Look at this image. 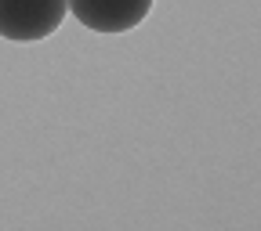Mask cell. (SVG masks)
Instances as JSON below:
<instances>
[{
	"label": "cell",
	"instance_id": "6da1fadb",
	"mask_svg": "<svg viewBox=\"0 0 261 231\" xmlns=\"http://www.w3.org/2000/svg\"><path fill=\"white\" fill-rule=\"evenodd\" d=\"M69 0H0V37L15 44H37L62 29Z\"/></svg>",
	"mask_w": 261,
	"mask_h": 231
},
{
	"label": "cell",
	"instance_id": "7a4b0ae2",
	"mask_svg": "<svg viewBox=\"0 0 261 231\" xmlns=\"http://www.w3.org/2000/svg\"><path fill=\"white\" fill-rule=\"evenodd\" d=\"M69 11L94 32H130L145 22L152 0H69Z\"/></svg>",
	"mask_w": 261,
	"mask_h": 231
}]
</instances>
